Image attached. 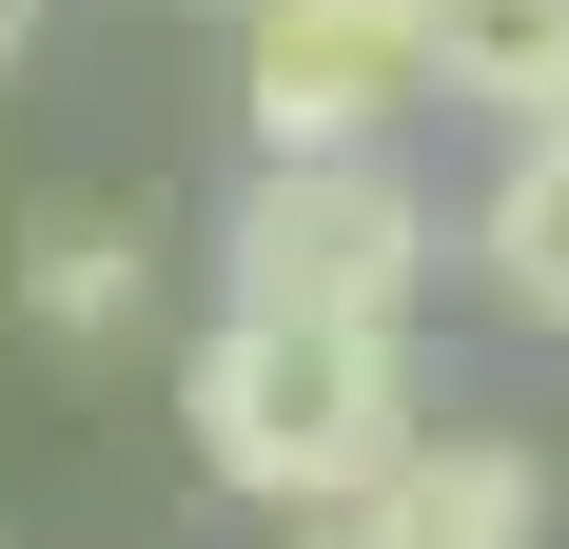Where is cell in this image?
<instances>
[{"mask_svg":"<svg viewBox=\"0 0 569 549\" xmlns=\"http://www.w3.org/2000/svg\"><path fill=\"white\" fill-rule=\"evenodd\" d=\"M177 412H197V471H217L236 510H373L412 471V353L393 333H315V315H217L197 353H177Z\"/></svg>","mask_w":569,"mask_h":549,"instance_id":"obj_1","label":"cell"},{"mask_svg":"<svg viewBox=\"0 0 569 549\" xmlns=\"http://www.w3.org/2000/svg\"><path fill=\"white\" fill-rule=\"evenodd\" d=\"M432 295V197L412 158H256L217 217V315H315V333H412Z\"/></svg>","mask_w":569,"mask_h":549,"instance_id":"obj_2","label":"cell"},{"mask_svg":"<svg viewBox=\"0 0 569 549\" xmlns=\"http://www.w3.org/2000/svg\"><path fill=\"white\" fill-rule=\"evenodd\" d=\"M236 99H256V158H393L432 40L412 0H236Z\"/></svg>","mask_w":569,"mask_h":549,"instance_id":"obj_3","label":"cell"},{"mask_svg":"<svg viewBox=\"0 0 569 549\" xmlns=\"http://www.w3.org/2000/svg\"><path fill=\"white\" fill-rule=\"evenodd\" d=\"M373 549H550V471L511 432H412V471L373 491Z\"/></svg>","mask_w":569,"mask_h":549,"instance_id":"obj_4","label":"cell"},{"mask_svg":"<svg viewBox=\"0 0 569 549\" xmlns=\"http://www.w3.org/2000/svg\"><path fill=\"white\" fill-rule=\"evenodd\" d=\"M412 40H432V99H491V118L569 99V0H412Z\"/></svg>","mask_w":569,"mask_h":549,"instance_id":"obj_5","label":"cell"},{"mask_svg":"<svg viewBox=\"0 0 569 549\" xmlns=\"http://www.w3.org/2000/svg\"><path fill=\"white\" fill-rule=\"evenodd\" d=\"M471 274H491V315L569 333V138H511L491 217H471Z\"/></svg>","mask_w":569,"mask_h":549,"instance_id":"obj_6","label":"cell"},{"mask_svg":"<svg viewBox=\"0 0 569 549\" xmlns=\"http://www.w3.org/2000/svg\"><path fill=\"white\" fill-rule=\"evenodd\" d=\"M20 315L40 333H118L138 315V217H118V197H40V217H20Z\"/></svg>","mask_w":569,"mask_h":549,"instance_id":"obj_7","label":"cell"},{"mask_svg":"<svg viewBox=\"0 0 569 549\" xmlns=\"http://www.w3.org/2000/svg\"><path fill=\"white\" fill-rule=\"evenodd\" d=\"M295 549H373V510H315V530H295Z\"/></svg>","mask_w":569,"mask_h":549,"instance_id":"obj_8","label":"cell"},{"mask_svg":"<svg viewBox=\"0 0 569 549\" xmlns=\"http://www.w3.org/2000/svg\"><path fill=\"white\" fill-rule=\"evenodd\" d=\"M20 40H40V0H0V79H20Z\"/></svg>","mask_w":569,"mask_h":549,"instance_id":"obj_9","label":"cell"},{"mask_svg":"<svg viewBox=\"0 0 569 549\" xmlns=\"http://www.w3.org/2000/svg\"><path fill=\"white\" fill-rule=\"evenodd\" d=\"M530 138H569V99H550V118H530Z\"/></svg>","mask_w":569,"mask_h":549,"instance_id":"obj_10","label":"cell"}]
</instances>
